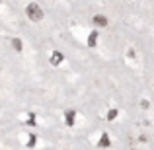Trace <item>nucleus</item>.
I'll return each instance as SVG.
<instances>
[{"label": "nucleus", "mask_w": 154, "mask_h": 150, "mask_svg": "<svg viewBox=\"0 0 154 150\" xmlns=\"http://www.w3.org/2000/svg\"><path fill=\"white\" fill-rule=\"evenodd\" d=\"M63 59H64V57H63V53L55 51V53L51 55V64H53V66H59V64L63 63Z\"/></svg>", "instance_id": "nucleus-3"}, {"label": "nucleus", "mask_w": 154, "mask_h": 150, "mask_svg": "<svg viewBox=\"0 0 154 150\" xmlns=\"http://www.w3.org/2000/svg\"><path fill=\"white\" fill-rule=\"evenodd\" d=\"M96 41H98V31H92L90 37H88V45H90V47H96Z\"/></svg>", "instance_id": "nucleus-5"}, {"label": "nucleus", "mask_w": 154, "mask_h": 150, "mask_svg": "<svg viewBox=\"0 0 154 150\" xmlns=\"http://www.w3.org/2000/svg\"><path fill=\"white\" fill-rule=\"evenodd\" d=\"M64 119H66V125H68V127H72V125H74V119H76V111H74V109H66Z\"/></svg>", "instance_id": "nucleus-2"}, {"label": "nucleus", "mask_w": 154, "mask_h": 150, "mask_svg": "<svg viewBox=\"0 0 154 150\" xmlns=\"http://www.w3.org/2000/svg\"><path fill=\"white\" fill-rule=\"evenodd\" d=\"M109 144H111V142H109V136L103 133V135H102V139H100V146H102V148H107Z\"/></svg>", "instance_id": "nucleus-6"}, {"label": "nucleus", "mask_w": 154, "mask_h": 150, "mask_svg": "<svg viewBox=\"0 0 154 150\" xmlns=\"http://www.w3.org/2000/svg\"><path fill=\"white\" fill-rule=\"evenodd\" d=\"M12 47H14L16 51H22V41H20V39H12Z\"/></svg>", "instance_id": "nucleus-7"}, {"label": "nucleus", "mask_w": 154, "mask_h": 150, "mask_svg": "<svg viewBox=\"0 0 154 150\" xmlns=\"http://www.w3.org/2000/svg\"><path fill=\"white\" fill-rule=\"evenodd\" d=\"M94 23L96 26H107V18L105 16H94Z\"/></svg>", "instance_id": "nucleus-4"}, {"label": "nucleus", "mask_w": 154, "mask_h": 150, "mask_svg": "<svg viewBox=\"0 0 154 150\" xmlns=\"http://www.w3.org/2000/svg\"><path fill=\"white\" fill-rule=\"evenodd\" d=\"M27 146H29V148H31V146H35V136H33V135H31V136H29V140H27Z\"/></svg>", "instance_id": "nucleus-9"}, {"label": "nucleus", "mask_w": 154, "mask_h": 150, "mask_svg": "<svg viewBox=\"0 0 154 150\" xmlns=\"http://www.w3.org/2000/svg\"><path fill=\"white\" fill-rule=\"evenodd\" d=\"M117 117V109H109V113H107V119L109 121H113Z\"/></svg>", "instance_id": "nucleus-8"}, {"label": "nucleus", "mask_w": 154, "mask_h": 150, "mask_svg": "<svg viewBox=\"0 0 154 150\" xmlns=\"http://www.w3.org/2000/svg\"><path fill=\"white\" fill-rule=\"evenodd\" d=\"M26 14L29 16V20H33V22H39V20L43 18V10L39 8V4H35V2H31V4L26 6Z\"/></svg>", "instance_id": "nucleus-1"}]
</instances>
